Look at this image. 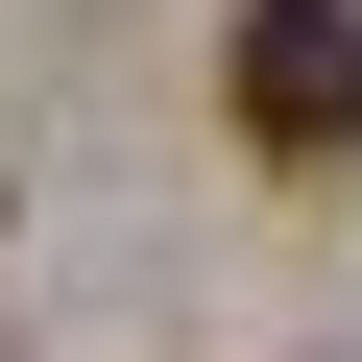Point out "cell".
Segmentation results:
<instances>
[{"label": "cell", "mask_w": 362, "mask_h": 362, "mask_svg": "<svg viewBox=\"0 0 362 362\" xmlns=\"http://www.w3.org/2000/svg\"><path fill=\"white\" fill-rule=\"evenodd\" d=\"M218 97L266 169H362V0H242L218 25Z\"/></svg>", "instance_id": "6da1fadb"}]
</instances>
